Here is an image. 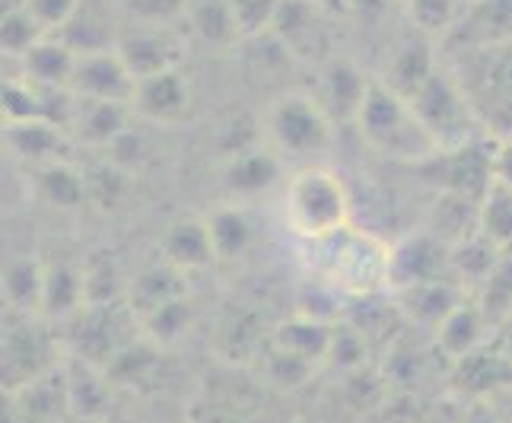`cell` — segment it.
<instances>
[{
    "label": "cell",
    "instance_id": "obj_15",
    "mask_svg": "<svg viewBox=\"0 0 512 423\" xmlns=\"http://www.w3.org/2000/svg\"><path fill=\"white\" fill-rule=\"evenodd\" d=\"M376 77H366L363 70L344 61V58H328L325 64H319V80H315V99H319L322 109L331 115V121H357L360 115V105L373 86Z\"/></svg>",
    "mask_w": 512,
    "mask_h": 423
},
{
    "label": "cell",
    "instance_id": "obj_48",
    "mask_svg": "<svg viewBox=\"0 0 512 423\" xmlns=\"http://www.w3.org/2000/svg\"><path fill=\"white\" fill-rule=\"evenodd\" d=\"M26 10L45 32H61L80 13V0H26Z\"/></svg>",
    "mask_w": 512,
    "mask_h": 423
},
{
    "label": "cell",
    "instance_id": "obj_9",
    "mask_svg": "<svg viewBox=\"0 0 512 423\" xmlns=\"http://www.w3.org/2000/svg\"><path fill=\"white\" fill-rule=\"evenodd\" d=\"M439 277H455L452 245L439 239L433 229H420V233H411L392 245V284H388V293L430 284V280Z\"/></svg>",
    "mask_w": 512,
    "mask_h": 423
},
{
    "label": "cell",
    "instance_id": "obj_27",
    "mask_svg": "<svg viewBox=\"0 0 512 423\" xmlns=\"http://www.w3.org/2000/svg\"><path fill=\"white\" fill-rule=\"evenodd\" d=\"M86 306V284H83V264H48L45 268V296L39 319L45 322H67Z\"/></svg>",
    "mask_w": 512,
    "mask_h": 423
},
{
    "label": "cell",
    "instance_id": "obj_26",
    "mask_svg": "<svg viewBox=\"0 0 512 423\" xmlns=\"http://www.w3.org/2000/svg\"><path fill=\"white\" fill-rule=\"evenodd\" d=\"M23 77L32 80L42 90H70V80H74V67H77V51L70 48L61 35H45V39L35 45L26 58H20Z\"/></svg>",
    "mask_w": 512,
    "mask_h": 423
},
{
    "label": "cell",
    "instance_id": "obj_53",
    "mask_svg": "<svg viewBox=\"0 0 512 423\" xmlns=\"http://www.w3.org/2000/svg\"><path fill=\"white\" fill-rule=\"evenodd\" d=\"M61 423H102V417H74V414H70V417L61 420Z\"/></svg>",
    "mask_w": 512,
    "mask_h": 423
},
{
    "label": "cell",
    "instance_id": "obj_29",
    "mask_svg": "<svg viewBox=\"0 0 512 423\" xmlns=\"http://www.w3.org/2000/svg\"><path fill=\"white\" fill-rule=\"evenodd\" d=\"M271 341L277 347L290 350V354L303 357L315 366L328 363L331 341H334V325L322 319H309V315H290L287 322H280L271 328Z\"/></svg>",
    "mask_w": 512,
    "mask_h": 423
},
{
    "label": "cell",
    "instance_id": "obj_28",
    "mask_svg": "<svg viewBox=\"0 0 512 423\" xmlns=\"http://www.w3.org/2000/svg\"><path fill=\"white\" fill-rule=\"evenodd\" d=\"M29 179H32L35 195H39L48 207L70 214V210H80L86 204V172L70 166L67 160L32 166Z\"/></svg>",
    "mask_w": 512,
    "mask_h": 423
},
{
    "label": "cell",
    "instance_id": "obj_14",
    "mask_svg": "<svg viewBox=\"0 0 512 423\" xmlns=\"http://www.w3.org/2000/svg\"><path fill=\"white\" fill-rule=\"evenodd\" d=\"M137 77L131 74V67L125 58L118 55V48H99V51H86L77 55L74 67V80H70V90L80 99H102V102H128L134 96Z\"/></svg>",
    "mask_w": 512,
    "mask_h": 423
},
{
    "label": "cell",
    "instance_id": "obj_13",
    "mask_svg": "<svg viewBox=\"0 0 512 423\" xmlns=\"http://www.w3.org/2000/svg\"><path fill=\"white\" fill-rule=\"evenodd\" d=\"M191 83L182 70H166V74H153V77H140L131 96V112L140 121H150V125L172 128L182 125L191 115Z\"/></svg>",
    "mask_w": 512,
    "mask_h": 423
},
{
    "label": "cell",
    "instance_id": "obj_25",
    "mask_svg": "<svg viewBox=\"0 0 512 423\" xmlns=\"http://www.w3.org/2000/svg\"><path fill=\"white\" fill-rule=\"evenodd\" d=\"M182 296H191L188 293V274L172 268L169 261L150 264V268H144L128 280V306L137 315V322L144 319V315H150L153 309H160V306L172 303V299H182Z\"/></svg>",
    "mask_w": 512,
    "mask_h": 423
},
{
    "label": "cell",
    "instance_id": "obj_30",
    "mask_svg": "<svg viewBox=\"0 0 512 423\" xmlns=\"http://www.w3.org/2000/svg\"><path fill=\"white\" fill-rule=\"evenodd\" d=\"M45 296V264L32 255L4 264V306L13 315H39Z\"/></svg>",
    "mask_w": 512,
    "mask_h": 423
},
{
    "label": "cell",
    "instance_id": "obj_4",
    "mask_svg": "<svg viewBox=\"0 0 512 423\" xmlns=\"http://www.w3.org/2000/svg\"><path fill=\"white\" fill-rule=\"evenodd\" d=\"M261 131L268 137V147L290 160L325 153L334 140V121L319 105L315 96L287 93L274 99L261 115Z\"/></svg>",
    "mask_w": 512,
    "mask_h": 423
},
{
    "label": "cell",
    "instance_id": "obj_23",
    "mask_svg": "<svg viewBox=\"0 0 512 423\" xmlns=\"http://www.w3.org/2000/svg\"><path fill=\"white\" fill-rule=\"evenodd\" d=\"M163 261H169L172 268H179L185 274L204 271L217 261L214 242H210L207 220L198 217H179L166 226V233L160 239Z\"/></svg>",
    "mask_w": 512,
    "mask_h": 423
},
{
    "label": "cell",
    "instance_id": "obj_16",
    "mask_svg": "<svg viewBox=\"0 0 512 423\" xmlns=\"http://www.w3.org/2000/svg\"><path fill=\"white\" fill-rule=\"evenodd\" d=\"M280 175H284V156H280L274 147H245L239 153H229L223 156V166H220V182L226 188L229 198H258L264 191H271Z\"/></svg>",
    "mask_w": 512,
    "mask_h": 423
},
{
    "label": "cell",
    "instance_id": "obj_39",
    "mask_svg": "<svg viewBox=\"0 0 512 423\" xmlns=\"http://www.w3.org/2000/svg\"><path fill=\"white\" fill-rule=\"evenodd\" d=\"M185 20L194 35L207 45H233L239 42V29L229 13V0H188Z\"/></svg>",
    "mask_w": 512,
    "mask_h": 423
},
{
    "label": "cell",
    "instance_id": "obj_12",
    "mask_svg": "<svg viewBox=\"0 0 512 423\" xmlns=\"http://www.w3.org/2000/svg\"><path fill=\"white\" fill-rule=\"evenodd\" d=\"M70 417L67 366L32 379L13 392H4V423H61Z\"/></svg>",
    "mask_w": 512,
    "mask_h": 423
},
{
    "label": "cell",
    "instance_id": "obj_8",
    "mask_svg": "<svg viewBox=\"0 0 512 423\" xmlns=\"http://www.w3.org/2000/svg\"><path fill=\"white\" fill-rule=\"evenodd\" d=\"M271 35L296 61L325 64L331 58V32L325 26L319 0H284L271 26Z\"/></svg>",
    "mask_w": 512,
    "mask_h": 423
},
{
    "label": "cell",
    "instance_id": "obj_50",
    "mask_svg": "<svg viewBox=\"0 0 512 423\" xmlns=\"http://www.w3.org/2000/svg\"><path fill=\"white\" fill-rule=\"evenodd\" d=\"M458 423H506L493 401H468Z\"/></svg>",
    "mask_w": 512,
    "mask_h": 423
},
{
    "label": "cell",
    "instance_id": "obj_5",
    "mask_svg": "<svg viewBox=\"0 0 512 423\" xmlns=\"http://www.w3.org/2000/svg\"><path fill=\"white\" fill-rule=\"evenodd\" d=\"M411 105L423 128L436 140L439 153L462 150L474 140H481V121L474 115V105L449 70L436 67V74L420 86Z\"/></svg>",
    "mask_w": 512,
    "mask_h": 423
},
{
    "label": "cell",
    "instance_id": "obj_32",
    "mask_svg": "<svg viewBox=\"0 0 512 423\" xmlns=\"http://www.w3.org/2000/svg\"><path fill=\"white\" fill-rule=\"evenodd\" d=\"M67 392H70V414L74 417H102L109 404V376L105 369L70 357L67 363Z\"/></svg>",
    "mask_w": 512,
    "mask_h": 423
},
{
    "label": "cell",
    "instance_id": "obj_1",
    "mask_svg": "<svg viewBox=\"0 0 512 423\" xmlns=\"http://www.w3.org/2000/svg\"><path fill=\"white\" fill-rule=\"evenodd\" d=\"M306 268L344 296H379L392 284V245L347 223L306 242Z\"/></svg>",
    "mask_w": 512,
    "mask_h": 423
},
{
    "label": "cell",
    "instance_id": "obj_6",
    "mask_svg": "<svg viewBox=\"0 0 512 423\" xmlns=\"http://www.w3.org/2000/svg\"><path fill=\"white\" fill-rule=\"evenodd\" d=\"M67 322L70 357L86 360L99 369L109 366L121 350L140 338V322L131 312L128 299H118V303H86Z\"/></svg>",
    "mask_w": 512,
    "mask_h": 423
},
{
    "label": "cell",
    "instance_id": "obj_47",
    "mask_svg": "<svg viewBox=\"0 0 512 423\" xmlns=\"http://www.w3.org/2000/svg\"><path fill=\"white\" fill-rule=\"evenodd\" d=\"M284 0H229V13L239 29V39H258L271 35V26Z\"/></svg>",
    "mask_w": 512,
    "mask_h": 423
},
{
    "label": "cell",
    "instance_id": "obj_40",
    "mask_svg": "<svg viewBox=\"0 0 512 423\" xmlns=\"http://www.w3.org/2000/svg\"><path fill=\"white\" fill-rule=\"evenodd\" d=\"M255 363L261 369L264 382L274 385V389H280V392H293V389H299V385H306L315 369H319L315 363L290 354V350H284V347H277L274 341L264 344V350L258 354Z\"/></svg>",
    "mask_w": 512,
    "mask_h": 423
},
{
    "label": "cell",
    "instance_id": "obj_20",
    "mask_svg": "<svg viewBox=\"0 0 512 423\" xmlns=\"http://www.w3.org/2000/svg\"><path fill=\"white\" fill-rule=\"evenodd\" d=\"M468 293L471 290L465 284H458L455 277H439V280H430V284L398 290V293H392V299L398 303L404 322L411 328L433 331L458 303H465Z\"/></svg>",
    "mask_w": 512,
    "mask_h": 423
},
{
    "label": "cell",
    "instance_id": "obj_18",
    "mask_svg": "<svg viewBox=\"0 0 512 423\" xmlns=\"http://www.w3.org/2000/svg\"><path fill=\"white\" fill-rule=\"evenodd\" d=\"M452 385L468 401H490L512 385V363L497 344H484L465 360L452 363Z\"/></svg>",
    "mask_w": 512,
    "mask_h": 423
},
{
    "label": "cell",
    "instance_id": "obj_31",
    "mask_svg": "<svg viewBox=\"0 0 512 423\" xmlns=\"http://www.w3.org/2000/svg\"><path fill=\"white\" fill-rule=\"evenodd\" d=\"M452 35L468 45L512 42V0H474Z\"/></svg>",
    "mask_w": 512,
    "mask_h": 423
},
{
    "label": "cell",
    "instance_id": "obj_36",
    "mask_svg": "<svg viewBox=\"0 0 512 423\" xmlns=\"http://www.w3.org/2000/svg\"><path fill=\"white\" fill-rule=\"evenodd\" d=\"M160 357H163V347H156L153 341H147L144 334H140L137 341H131L109 366H105V376L115 385H125V389H144L156 376V369H160Z\"/></svg>",
    "mask_w": 512,
    "mask_h": 423
},
{
    "label": "cell",
    "instance_id": "obj_22",
    "mask_svg": "<svg viewBox=\"0 0 512 423\" xmlns=\"http://www.w3.org/2000/svg\"><path fill=\"white\" fill-rule=\"evenodd\" d=\"M131 118H134V112L128 102H102V99L77 96V109H74V118H70L67 131H74L77 140L86 147L109 150L121 134L131 131Z\"/></svg>",
    "mask_w": 512,
    "mask_h": 423
},
{
    "label": "cell",
    "instance_id": "obj_34",
    "mask_svg": "<svg viewBox=\"0 0 512 423\" xmlns=\"http://www.w3.org/2000/svg\"><path fill=\"white\" fill-rule=\"evenodd\" d=\"M207 229H210V242H214L217 261H239L255 242V226L249 214L236 204L217 207L214 214L207 217Z\"/></svg>",
    "mask_w": 512,
    "mask_h": 423
},
{
    "label": "cell",
    "instance_id": "obj_42",
    "mask_svg": "<svg viewBox=\"0 0 512 423\" xmlns=\"http://www.w3.org/2000/svg\"><path fill=\"white\" fill-rule=\"evenodd\" d=\"M83 284L86 303H118V299H128V280L121 274L112 252H96L83 264Z\"/></svg>",
    "mask_w": 512,
    "mask_h": 423
},
{
    "label": "cell",
    "instance_id": "obj_7",
    "mask_svg": "<svg viewBox=\"0 0 512 423\" xmlns=\"http://www.w3.org/2000/svg\"><path fill=\"white\" fill-rule=\"evenodd\" d=\"M39 315H13L4 325V392L51 373L58 363V338L51 334Z\"/></svg>",
    "mask_w": 512,
    "mask_h": 423
},
{
    "label": "cell",
    "instance_id": "obj_19",
    "mask_svg": "<svg viewBox=\"0 0 512 423\" xmlns=\"http://www.w3.org/2000/svg\"><path fill=\"white\" fill-rule=\"evenodd\" d=\"M436 67H439V61L433 55L430 35L417 32V35H404V39L392 48V55L385 58L382 74L376 80L411 102L420 86L436 74Z\"/></svg>",
    "mask_w": 512,
    "mask_h": 423
},
{
    "label": "cell",
    "instance_id": "obj_43",
    "mask_svg": "<svg viewBox=\"0 0 512 423\" xmlns=\"http://www.w3.org/2000/svg\"><path fill=\"white\" fill-rule=\"evenodd\" d=\"M481 233L500 252H512V188L493 182L481 201Z\"/></svg>",
    "mask_w": 512,
    "mask_h": 423
},
{
    "label": "cell",
    "instance_id": "obj_51",
    "mask_svg": "<svg viewBox=\"0 0 512 423\" xmlns=\"http://www.w3.org/2000/svg\"><path fill=\"white\" fill-rule=\"evenodd\" d=\"M493 344H497L503 350V357L512 363V319L497 328V334H493Z\"/></svg>",
    "mask_w": 512,
    "mask_h": 423
},
{
    "label": "cell",
    "instance_id": "obj_17",
    "mask_svg": "<svg viewBox=\"0 0 512 423\" xmlns=\"http://www.w3.org/2000/svg\"><path fill=\"white\" fill-rule=\"evenodd\" d=\"M493 331L497 328L490 325L481 303L468 296L465 303H458L430 334H433V350L452 366L458 360H465L468 354H474L478 347L490 344Z\"/></svg>",
    "mask_w": 512,
    "mask_h": 423
},
{
    "label": "cell",
    "instance_id": "obj_35",
    "mask_svg": "<svg viewBox=\"0 0 512 423\" xmlns=\"http://www.w3.org/2000/svg\"><path fill=\"white\" fill-rule=\"evenodd\" d=\"M131 191H134V172L125 166L105 160L86 169V204L96 207L99 214L121 210L128 204Z\"/></svg>",
    "mask_w": 512,
    "mask_h": 423
},
{
    "label": "cell",
    "instance_id": "obj_3",
    "mask_svg": "<svg viewBox=\"0 0 512 423\" xmlns=\"http://www.w3.org/2000/svg\"><path fill=\"white\" fill-rule=\"evenodd\" d=\"M287 223L293 233L309 242L322 239L350 223V195L341 175L325 166L299 169L287 185Z\"/></svg>",
    "mask_w": 512,
    "mask_h": 423
},
{
    "label": "cell",
    "instance_id": "obj_24",
    "mask_svg": "<svg viewBox=\"0 0 512 423\" xmlns=\"http://www.w3.org/2000/svg\"><path fill=\"white\" fill-rule=\"evenodd\" d=\"M4 144L10 147L13 156H20L23 163L32 166H45L64 160L67 150V131L58 121H20V125H4Z\"/></svg>",
    "mask_w": 512,
    "mask_h": 423
},
{
    "label": "cell",
    "instance_id": "obj_2",
    "mask_svg": "<svg viewBox=\"0 0 512 423\" xmlns=\"http://www.w3.org/2000/svg\"><path fill=\"white\" fill-rule=\"evenodd\" d=\"M353 125H357L363 144L369 150H376L379 156H385V160L420 166L439 153L436 140L423 128L414 105L404 96L392 93L379 80H373V86H369Z\"/></svg>",
    "mask_w": 512,
    "mask_h": 423
},
{
    "label": "cell",
    "instance_id": "obj_37",
    "mask_svg": "<svg viewBox=\"0 0 512 423\" xmlns=\"http://www.w3.org/2000/svg\"><path fill=\"white\" fill-rule=\"evenodd\" d=\"M427 229H433V233L443 242H449V245L462 242L465 236L478 233V229H481V204H474L468 198H458V195H449V191H439Z\"/></svg>",
    "mask_w": 512,
    "mask_h": 423
},
{
    "label": "cell",
    "instance_id": "obj_46",
    "mask_svg": "<svg viewBox=\"0 0 512 423\" xmlns=\"http://www.w3.org/2000/svg\"><path fill=\"white\" fill-rule=\"evenodd\" d=\"M369 354H373V344L366 341V334L360 328H353L344 319L334 325V341L328 354L331 366H338L341 373H363Z\"/></svg>",
    "mask_w": 512,
    "mask_h": 423
},
{
    "label": "cell",
    "instance_id": "obj_49",
    "mask_svg": "<svg viewBox=\"0 0 512 423\" xmlns=\"http://www.w3.org/2000/svg\"><path fill=\"white\" fill-rule=\"evenodd\" d=\"M493 182L512 188V134L493 144Z\"/></svg>",
    "mask_w": 512,
    "mask_h": 423
},
{
    "label": "cell",
    "instance_id": "obj_52",
    "mask_svg": "<svg viewBox=\"0 0 512 423\" xmlns=\"http://www.w3.org/2000/svg\"><path fill=\"white\" fill-rule=\"evenodd\" d=\"M490 401L497 404V411L503 414V420H506V423H512V385H509L506 392H500L497 398H490Z\"/></svg>",
    "mask_w": 512,
    "mask_h": 423
},
{
    "label": "cell",
    "instance_id": "obj_21",
    "mask_svg": "<svg viewBox=\"0 0 512 423\" xmlns=\"http://www.w3.org/2000/svg\"><path fill=\"white\" fill-rule=\"evenodd\" d=\"M268 341L271 331L261 312L252 306H226L217 322L214 350L226 363H255Z\"/></svg>",
    "mask_w": 512,
    "mask_h": 423
},
{
    "label": "cell",
    "instance_id": "obj_33",
    "mask_svg": "<svg viewBox=\"0 0 512 423\" xmlns=\"http://www.w3.org/2000/svg\"><path fill=\"white\" fill-rule=\"evenodd\" d=\"M503 255L506 252H500L478 229V233H471L462 242L452 245V274L458 284H465L468 290H481Z\"/></svg>",
    "mask_w": 512,
    "mask_h": 423
},
{
    "label": "cell",
    "instance_id": "obj_41",
    "mask_svg": "<svg viewBox=\"0 0 512 423\" xmlns=\"http://www.w3.org/2000/svg\"><path fill=\"white\" fill-rule=\"evenodd\" d=\"M471 4L474 0H408L404 7H408V20L414 32H423L433 39V35H452Z\"/></svg>",
    "mask_w": 512,
    "mask_h": 423
},
{
    "label": "cell",
    "instance_id": "obj_44",
    "mask_svg": "<svg viewBox=\"0 0 512 423\" xmlns=\"http://www.w3.org/2000/svg\"><path fill=\"white\" fill-rule=\"evenodd\" d=\"M478 303L493 328H500L512 319V252L500 258V264L487 277V284L478 290Z\"/></svg>",
    "mask_w": 512,
    "mask_h": 423
},
{
    "label": "cell",
    "instance_id": "obj_38",
    "mask_svg": "<svg viewBox=\"0 0 512 423\" xmlns=\"http://www.w3.org/2000/svg\"><path fill=\"white\" fill-rule=\"evenodd\" d=\"M191 325H194L191 296H182V299H172V303L144 315V319H140V334H144L147 341H153L156 347L166 350V347H175L179 341H185Z\"/></svg>",
    "mask_w": 512,
    "mask_h": 423
},
{
    "label": "cell",
    "instance_id": "obj_45",
    "mask_svg": "<svg viewBox=\"0 0 512 423\" xmlns=\"http://www.w3.org/2000/svg\"><path fill=\"white\" fill-rule=\"evenodd\" d=\"M45 35H51V32H45L26 7L7 10L4 20H0V42H4L7 58H16V61L26 58L29 51L45 39Z\"/></svg>",
    "mask_w": 512,
    "mask_h": 423
},
{
    "label": "cell",
    "instance_id": "obj_10",
    "mask_svg": "<svg viewBox=\"0 0 512 423\" xmlns=\"http://www.w3.org/2000/svg\"><path fill=\"white\" fill-rule=\"evenodd\" d=\"M115 48L137 80L166 74V70H179L185 58V39L160 20H150L144 26L121 32L115 39Z\"/></svg>",
    "mask_w": 512,
    "mask_h": 423
},
{
    "label": "cell",
    "instance_id": "obj_11",
    "mask_svg": "<svg viewBox=\"0 0 512 423\" xmlns=\"http://www.w3.org/2000/svg\"><path fill=\"white\" fill-rule=\"evenodd\" d=\"M420 166L436 169L439 191H449V195L481 204L493 185V144L474 140V144H468L462 150L436 153L433 160L420 163Z\"/></svg>",
    "mask_w": 512,
    "mask_h": 423
}]
</instances>
